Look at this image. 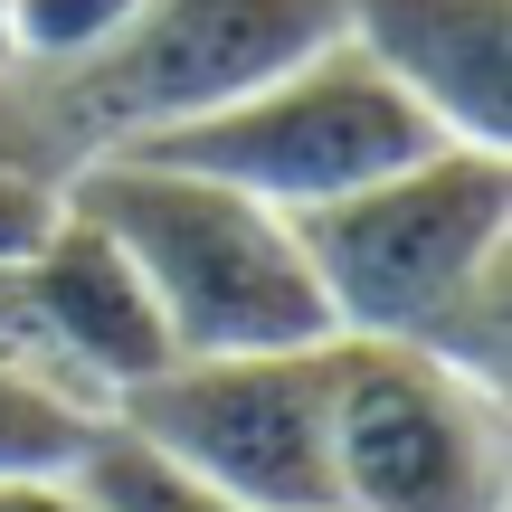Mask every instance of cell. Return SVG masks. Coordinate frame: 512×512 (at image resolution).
Returning a JSON list of instances; mask_svg holds the SVG:
<instances>
[{
  "instance_id": "cell-13",
  "label": "cell",
  "mask_w": 512,
  "mask_h": 512,
  "mask_svg": "<svg viewBox=\"0 0 512 512\" xmlns=\"http://www.w3.org/2000/svg\"><path fill=\"white\" fill-rule=\"evenodd\" d=\"M67 209V181H38V171H0V266H19Z\"/></svg>"
},
{
  "instance_id": "cell-3",
  "label": "cell",
  "mask_w": 512,
  "mask_h": 512,
  "mask_svg": "<svg viewBox=\"0 0 512 512\" xmlns=\"http://www.w3.org/2000/svg\"><path fill=\"white\" fill-rule=\"evenodd\" d=\"M437 143L446 133L351 38H332V48L294 57L285 76H266L256 95L162 133V143H133V152L143 162H171V171H200V181L238 190V200L275 209V219H313V209L389 181L399 162H418Z\"/></svg>"
},
{
  "instance_id": "cell-6",
  "label": "cell",
  "mask_w": 512,
  "mask_h": 512,
  "mask_svg": "<svg viewBox=\"0 0 512 512\" xmlns=\"http://www.w3.org/2000/svg\"><path fill=\"white\" fill-rule=\"evenodd\" d=\"M114 418L152 437L171 465L238 512H332V437H323V342L304 351H219L171 361Z\"/></svg>"
},
{
  "instance_id": "cell-14",
  "label": "cell",
  "mask_w": 512,
  "mask_h": 512,
  "mask_svg": "<svg viewBox=\"0 0 512 512\" xmlns=\"http://www.w3.org/2000/svg\"><path fill=\"white\" fill-rule=\"evenodd\" d=\"M0 512H95L76 475H29V484H0Z\"/></svg>"
},
{
  "instance_id": "cell-2",
  "label": "cell",
  "mask_w": 512,
  "mask_h": 512,
  "mask_svg": "<svg viewBox=\"0 0 512 512\" xmlns=\"http://www.w3.org/2000/svg\"><path fill=\"white\" fill-rule=\"evenodd\" d=\"M332 342H418L475 275L512 266V152L437 143L294 219Z\"/></svg>"
},
{
  "instance_id": "cell-9",
  "label": "cell",
  "mask_w": 512,
  "mask_h": 512,
  "mask_svg": "<svg viewBox=\"0 0 512 512\" xmlns=\"http://www.w3.org/2000/svg\"><path fill=\"white\" fill-rule=\"evenodd\" d=\"M95 427H105V408H86L76 389H57L48 370H29V361H0V484L67 475Z\"/></svg>"
},
{
  "instance_id": "cell-7",
  "label": "cell",
  "mask_w": 512,
  "mask_h": 512,
  "mask_svg": "<svg viewBox=\"0 0 512 512\" xmlns=\"http://www.w3.org/2000/svg\"><path fill=\"white\" fill-rule=\"evenodd\" d=\"M10 275H19V304H29V332H38V351H48V370L86 408L114 418L143 380L171 370V332H162V313H152L143 275L124 266V247L76 200L57 209V228L19 256Z\"/></svg>"
},
{
  "instance_id": "cell-11",
  "label": "cell",
  "mask_w": 512,
  "mask_h": 512,
  "mask_svg": "<svg viewBox=\"0 0 512 512\" xmlns=\"http://www.w3.org/2000/svg\"><path fill=\"white\" fill-rule=\"evenodd\" d=\"M143 0H10V76H76L133 29Z\"/></svg>"
},
{
  "instance_id": "cell-10",
  "label": "cell",
  "mask_w": 512,
  "mask_h": 512,
  "mask_svg": "<svg viewBox=\"0 0 512 512\" xmlns=\"http://www.w3.org/2000/svg\"><path fill=\"white\" fill-rule=\"evenodd\" d=\"M76 484H86V503L95 512H238V503H219L190 465H171L152 437H133L124 418H105L86 437V456L67 465Z\"/></svg>"
},
{
  "instance_id": "cell-1",
  "label": "cell",
  "mask_w": 512,
  "mask_h": 512,
  "mask_svg": "<svg viewBox=\"0 0 512 512\" xmlns=\"http://www.w3.org/2000/svg\"><path fill=\"white\" fill-rule=\"evenodd\" d=\"M67 200L124 247L152 313L171 332V361H219V351H304L332 342L323 294H313L294 219L200 181V171L143 162V152H95L67 181Z\"/></svg>"
},
{
  "instance_id": "cell-5",
  "label": "cell",
  "mask_w": 512,
  "mask_h": 512,
  "mask_svg": "<svg viewBox=\"0 0 512 512\" xmlns=\"http://www.w3.org/2000/svg\"><path fill=\"white\" fill-rule=\"evenodd\" d=\"M332 38H342V0H143L133 29L95 67L38 76V86H48V114L86 171L95 152L162 143V133L238 105Z\"/></svg>"
},
{
  "instance_id": "cell-4",
  "label": "cell",
  "mask_w": 512,
  "mask_h": 512,
  "mask_svg": "<svg viewBox=\"0 0 512 512\" xmlns=\"http://www.w3.org/2000/svg\"><path fill=\"white\" fill-rule=\"evenodd\" d=\"M332 512H512V408L408 342H323Z\"/></svg>"
},
{
  "instance_id": "cell-8",
  "label": "cell",
  "mask_w": 512,
  "mask_h": 512,
  "mask_svg": "<svg viewBox=\"0 0 512 512\" xmlns=\"http://www.w3.org/2000/svg\"><path fill=\"white\" fill-rule=\"evenodd\" d=\"M342 38L446 143L512 152V0H342Z\"/></svg>"
},
{
  "instance_id": "cell-12",
  "label": "cell",
  "mask_w": 512,
  "mask_h": 512,
  "mask_svg": "<svg viewBox=\"0 0 512 512\" xmlns=\"http://www.w3.org/2000/svg\"><path fill=\"white\" fill-rule=\"evenodd\" d=\"M0 171H38V181H76V152L48 114L38 76H0Z\"/></svg>"
},
{
  "instance_id": "cell-15",
  "label": "cell",
  "mask_w": 512,
  "mask_h": 512,
  "mask_svg": "<svg viewBox=\"0 0 512 512\" xmlns=\"http://www.w3.org/2000/svg\"><path fill=\"white\" fill-rule=\"evenodd\" d=\"M0 10H10V0H0ZM0 76H10V19H0Z\"/></svg>"
}]
</instances>
